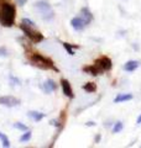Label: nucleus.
<instances>
[{
  "instance_id": "7ed1b4c3",
  "label": "nucleus",
  "mask_w": 141,
  "mask_h": 148,
  "mask_svg": "<svg viewBox=\"0 0 141 148\" xmlns=\"http://www.w3.org/2000/svg\"><path fill=\"white\" fill-rule=\"evenodd\" d=\"M35 10L39 12L42 16V18H45V20H52L55 17V11H53L52 6L47 1H45V0H40V1H37L35 4Z\"/></svg>"
},
{
  "instance_id": "f257e3e1",
  "label": "nucleus",
  "mask_w": 141,
  "mask_h": 148,
  "mask_svg": "<svg viewBox=\"0 0 141 148\" xmlns=\"http://www.w3.org/2000/svg\"><path fill=\"white\" fill-rule=\"evenodd\" d=\"M16 9L10 3H4L0 6V24L4 27H11L15 24Z\"/></svg>"
},
{
  "instance_id": "39448f33",
  "label": "nucleus",
  "mask_w": 141,
  "mask_h": 148,
  "mask_svg": "<svg viewBox=\"0 0 141 148\" xmlns=\"http://www.w3.org/2000/svg\"><path fill=\"white\" fill-rule=\"evenodd\" d=\"M95 64L98 67H99L103 72H106V71H110L111 67H113V62L109 57H106V56H102L95 61Z\"/></svg>"
},
{
  "instance_id": "20e7f679",
  "label": "nucleus",
  "mask_w": 141,
  "mask_h": 148,
  "mask_svg": "<svg viewBox=\"0 0 141 148\" xmlns=\"http://www.w3.org/2000/svg\"><path fill=\"white\" fill-rule=\"evenodd\" d=\"M20 29L22 30L24 34L26 35V37H29L32 42H35V43H39V42H41V41H44V38H45L44 35H42L41 32H37L36 30H34L32 26H27V25L21 22Z\"/></svg>"
},
{
  "instance_id": "0eeeda50",
  "label": "nucleus",
  "mask_w": 141,
  "mask_h": 148,
  "mask_svg": "<svg viewBox=\"0 0 141 148\" xmlns=\"http://www.w3.org/2000/svg\"><path fill=\"white\" fill-rule=\"evenodd\" d=\"M70 25H72V27L76 31H82L84 27L87 26L86 21L83 20V18L81 16H77V17H73L72 20H70Z\"/></svg>"
},
{
  "instance_id": "423d86ee",
  "label": "nucleus",
  "mask_w": 141,
  "mask_h": 148,
  "mask_svg": "<svg viewBox=\"0 0 141 148\" xmlns=\"http://www.w3.org/2000/svg\"><path fill=\"white\" fill-rule=\"evenodd\" d=\"M20 104V99L14 98L11 95H5V96H0V105L8 106V108H12Z\"/></svg>"
},
{
  "instance_id": "a878e982",
  "label": "nucleus",
  "mask_w": 141,
  "mask_h": 148,
  "mask_svg": "<svg viewBox=\"0 0 141 148\" xmlns=\"http://www.w3.org/2000/svg\"><path fill=\"white\" fill-rule=\"evenodd\" d=\"M136 123H138V125H140V123H141V115L138 117V121H136Z\"/></svg>"
},
{
  "instance_id": "dca6fc26",
  "label": "nucleus",
  "mask_w": 141,
  "mask_h": 148,
  "mask_svg": "<svg viewBox=\"0 0 141 148\" xmlns=\"http://www.w3.org/2000/svg\"><path fill=\"white\" fill-rule=\"evenodd\" d=\"M31 136H32V132L27 130V131H25V133H24V135L20 137V142H22V143H24V142L30 141V140H31Z\"/></svg>"
},
{
  "instance_id": "a211bd4d",
  "label": "nucleus",
  "mask_w": 141,
  "mask_h": 148,
  "mask_svg": "<svg viewBox=\"0 0 141 148\" xmlns=\"http://www.w3.org/2000/svg\"><path fill=\"white\" fill-rule=\"evenodd\" d=\"M73 47H74V45H70V43H67V42H64V43H63V48L67 51L69 56H74Z\"/></svg>"
},
{
  "instance_id": "aec40b11",
  "label": "nucleus",
  "mask_w": 141,
  "mask_h": 148,
  "mask_svg": "<svg viewBox=\"0 0 141 148\" xmlns=\"http://www.w3.org/2000/svg\"><path fill=\"white\" fill-rule=\"evenodd\" d=\"M9 82H10V85H11V86H15V85H20V84H21L20 79H17V78L14 77V75L9 77Z\"/></svg>"
},
{
  "instance_id": "b1692460",
  "label": "nucleus",
  "mask_w": 141,
  "mask_h": 148,
  "mask_svg": "<svg viewBox=\"0 0 141 148\" xmlns=\"http://www.w3.org/2000/svg\"><path fill=\"white\" fill-rule=\"evenodd\" d=\"M26 1H29V0H16V3L19 4V5H24V4H26Z\"/></svg>"
},
{
  "instance_id": "4468645a",
  "label": "nucleus",
  "mask_w": 141,
  "mask_h": 148,
  "mask_svg": "<svg viewBox=\"0 0 141 148\" xmlns=\"http://www.w3.org/2000/svg\"><path fill=\"white\" fill-rule=\"evenodd\" d=\"M29 117H31L35 122H39V121H41V120L45 117V114L39 112V111H30V112H29Z\"/></svg>"
},
{
  "instance_id": "6e6552de",
  "label": "nucleus",
  "mask_w": 141,
  "mask_h": 148,
  "mask_svg": "<svg viewBox=\"0 0 141 148\" xmlns=\"http://www.w3.org/2000/svg\"><path fill=\"white\" fill-rule=\"evenodd\" d=\"M61 86H62V90H63V94L66 96H68L69 99H73L74 98V94H73V90H72V86H70L69 82L62 79L61 80Z\"/></svg>"
},
{
  "instance_id": "5701e85b",
  "label": "nucleus",
  "mask_w": 141,
  "mask_h": 148,
  "mask_svg": "<svg viewBox=\"0 0 141 148\" xmlns=\"http://www.w3.org/2000/svg\"><path fill=\"white\" fill-rule=\"evenodd\" d=\"M6 54H8L6 48H5V47H0V56H4V57H5Z\"/></svg>"
},
{
  "instance_id": "ddd939ff",
  "label": "nucleus",
  "mask_w": 141,
  "mask_h": 148,
  "mask_svg": "<svg viewBox=\"0 0 141 148\" xmlns=\"http://www.w3.org/2000/svg\"><path fill=\"white\" fill-rule=\"evenodd\" d=\"M138 68H139L138 61H129V62H126L125 66H124V69L126 72H134L135 69H138Z\"/></svg>"
},
{
  "instance_id": "4be33fe9",
  "label": "nucleus",
  "mask_w": 141,
  "mask_h": 148,
  "mask_svg": "<svg viewBox=\"0 0 141 148\" xmlns=\"http://www.w3.org/2000/svg\"><path fill=\"white\" fill-rule=\"evenodd\" d=\"M21 22H22V24H25V25H27V26H32V27L35 26V22L32 20H30V18H22Z\"/></svg>"
},
{
  "instance_id": "412c9836",
  "label": "nucleus",
  "mask_w": 141,
  "mask_h": 148,
  "mask_svg": "<svg viewBox=\"0 0 141 148\" xmlns=\"http://www.w3.org/2000/svg\"><path fill=\"white\" fill-rule=\"evenodd\" d=\"M123 127H124V125H123V122L121 121H118L115 125H114V127H113V132L114 133H118V132H120L121 130H123Z\"/></svg>"
},
{
  "instance_id": "f03ea898",
  "label": "nucleus",
  "mask_w": 141,
  "mask_h": 148,
  "mask_svg": "<svg viewBox=\"0 0 141 148\" xmlns=\"http://www.w3.org/2000/svg\"><path fill=\"white\" fill-rule=\"evenodd\" d=\"M29 59H30V62L34 64L35 67L40 68V69H46V71L51 69V71L58 72V69L56 68L53 62L51 61L50 58H47V57H45V56H42L40 53H31Z\"/></svg>"
},
{
  "instance_id": "6ab92c4d",
  "label": "nucleus",
  "mask_w": 141,
  "mask_h": 148,
  "mask_svg": "<svg viewBox=\"0 0 141 148\" xmlns=\"http://www.w3.org/2000/svg\"><path fill=\"white\" fill-rule=\"evenodd\" d=\"M14 127L17 128V130H20V131H22V132H25V131L29 130V127H27L25 123H21V122H15V123H14Z\"/></svg>"
},
{
  "instance_id": "bb28decb",
  "label": "nucleus",
  "mask_w": 141,
  "mask_h": 148,
  "mask_svg": "<svg viewBox=\"0 0 141 148\" xmlns=\"http://www.w3.org/2000/svg\"><path fill=\"white\" fill-rule=\"evenodd\" d=\"M99 141H100V136L98 135V136H97V138H95V142H99Z\"/></svg>"
},
{
  "instance_id": "393cba45",
  "label": "nucleus",
  "mask_w": 141,
  "mask_h": 148,
  "mask_svg": "<svg viewBox=\"0 0 141 148\" xmlns=\"http://www.w3.org/2000/svg\"><path fill=\"white\" fill-rule=\"evenodd\" d=\"M86 125H87V126H94V125H95V122H93V121H89V122H87Z\"/></svg>"
},
{
  "instance_id": "2eb2a0df",
  "label": "nucleus",
  "mask_w": 141,
  "mask_h": 148,
  "mask_svg": "<svg viewBox=\"0 0 141 148\" xmlns=\"http://www.w3.org/2000/svg\"><path fill=\"white\" fill-rule=\"evenodd\" d=\"M82 88H83V89L86 90V91H88V92H94V91L97 90V85L94 84V83H87V84L83 85Z\"/></svg>"
},
{
  "instance_id": "1a4fd4ad",
  "label": "nucleus",
  "mask_w": 141,
  "mask_h": 148,
  "mask_svg": "<svg viewBox=\"0 0 141 148\" xmlns=\"http://www.w3.org/2000/svg\"><path fill=\"white\" fill-rule=\"evenodd\" d=\"M83 72H86V73H88V74H91V75H99V74H102L103 73V71L97 66L95 63L93 64V66H88V67H84L83 68Z\"/></svg>"
},
{
  "instance_id": "9b49d317",
  "label": "nucleus",
  "mask_w": 141,
  "mask_h": 148,
  "mask_svg": "<svg viewBox=\"0 0 141 148\" xmlns=\"http://www.w3.org/2000/svg\"><path fill=\"white\" fill-rule=\"evenodd\" d=\"M56 89H57V84H56L52 79H48L44 83V90H45L46 94H50V92L55 91Z\"/></svg>"
},
{
  "instance_id": "f3484780",
  "label": "nucleus",
  "mask_w": 141,
  "mask_h": 148,
  "mask_svg": "<svg viewBox=\"0 0 141 148\" xmlns=\"http://www.w3.org/2000/svg\"><path fill=\"white\" fill-rule=\"evenodd\" d=\"M0 140H1V142H3V147H5V148L10 147V141H9V138L4 135L3 132H0Z\"/></svg>"
},
{
  "instance_id": "f8f14e48",
  "label": "nucleus",
  "mask_w": 141,
  "mask_h": 148,
  "mask_svg": "<svg viewBox=\"0 0 141 148\" xmlns=\"http://www.w3.org/2000/svg\"><path fill=\"white\" fill-rule=\"evenodd\" d=\"M130 100H133V95L131 94H119L114 99V103L119 104V103H124V101H130Z\"/></svg>"
},
{
  "instance_id": "9d476101",
  "label": "nucleus",
  "mask_w": 141,
  "mask_h": 148,
  "mask_svg": "<svg viewBox=\"0 0 141 148\" xmlns=\"http://www.w3.org/2000/svg\"><path fill=\"white\" fill-rule=\"evenodd\" d=\"M81 17L83 18L84 21H86V24H91V22L93 21V14L91 12V10H89L88 8H83L81 10Z\"/></svg>"
}]
</instances>
